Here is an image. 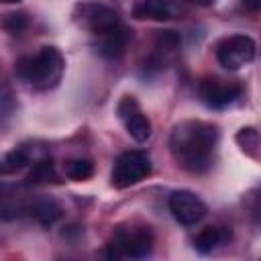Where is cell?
I'll list each match as a JSON object with an SVG mask.
<instances>
[{"mask_svg": "<svg viewBox=\"0 0 261 261\" xmlns=\"http://www.w3.org/2000/svg\"><path fill=\"white\" fill-rule=\"evenodd\" d=\"M65 59L57 47H41L37 55L22 57L14 71L20 80L29 82L37 90H51L61 82Z\"/></svg>", "mask_w": 261, "mask_h": 261, "instance_id": "7a4b0ae2", "label": "cell"}, {"mask_svg": "<svg viewBox=\"0 0 261 261\" xmlns=\"http://www.w3.org/2000/svg\"><path fill=\"white\" fill-rule=\"evenodd\" d=\"M218 145V126L204 120H181L169 135V151L177 165L192 173L212 167Z\"/></svg>", "mask_w": 261, "mask_h": 261, "instance_id": "6da1fadb", "label": "cell"}, {"mask_svg": "<svg viewBox=\"0 0 261 261\" xmlns=\"http://www.w3.org/2000/svg\"><path fill=\"white\" fill-rule=\"evenodd\" d=\"M153 245L155 237L149 226H118L108 241L104 255L108 259H143L151 255Z\"/></svg>", "mask_w": 261, "mask_h": 261, "instance_id": "3957f363", "label": "cell"}, {"mask_svg": "<svg viewBox=\"0 0 261 261\" xmlns=\"http://www.w3.org/2000/svg\"><path fill=\"white\" fill-rule=\"evenodd\" d=\"M237 143H239V147H241L247 155H251V157H259L261 139H259L257 128H253V126L241 128V130L237 133Z\"/></svg>", "mask_w": 261, "mask_h": 261, "instance_id": "2e32d148", "label": "cell"}, {"mask_svg": "<svg viewBox=\"0 0 261 261\" xmlns=\"http://www.w3.org/2000/svg\"><path fill=\"white\" fill-rule=\"evenodd\" d=\"M0 2H4V4H14V2H20V0H0Z\"/></svg>", "mask_w": 261, "mask_h": 261, "instance_id": "44dd1931", "label": "cell"}, {"mask_svg": "<svg viewBox=\"0 0 261 261\" xmlns=\"http://www.w3.org/2000/svg\"><path fill=\"white\" fill-rule=\"evenodd\" d=\"M133 16L139 20H169L173 6L169 0H141L133 8Z\"/></svg>", "mask_w": 261, "mask_h": 261, "instance_id": "4fadbf2b", "label": "cell"}, {"mask_svg": "<svg viewBox=\"0 0 261 261\" xmlns=\"http://www.w3.org/2000/svg\"><path fill=\"white\" fill-rule=\"evenodd\" d=\"M230 239H232V230L228 226H206L194 237V249L202 255H208L218 247L230 243Z\"/></svg>", "mask_w": 261, "mask_h": 261, "instance_id": "8fae6325", "label": "cell"}, {"mask_svg": "<svg viewBox=\"0 0 261 261\" xmlns=\"http://www.w3.org/2000/svg\"><path fill=\"white\" fill-rule=\"evenodd\" d=\"M53 181H57V171H55V163L51 159L37 161L31 167V171L27 173L29 186H45V184H53Z\"/></svg>", "mask_w": 261, "mask_h": 261, "instance_id": "5bb4252c", "label": "cell"}, {"mask_svg": "<svg viewBox=\"0 0 261 261\" xmlns=\"http://www.w3.org/2000/svg\"><path fill=\"white\" fill-rule=\"evenodd\" d=\"M133 39V31L126 27V24H120L118 29L110 31V33H104V35H96V41H94V49L106 57V59H118L128 41Z\"/></svg>", "mask_w": 261, "mask_h": 261, "instance_id": "30bf717a", "label": "cell"}, {"mask_svg": "<svg viewBox=\"0 0 261 261\" xmlns=\"http://www.w3.org/2000/svg\"><path fill=\"white\" fill-rule=\"evenodd\" d=\"M73 20L80 27H84L86 31L94 33V37L110 33V31L118 29L120 24H124L118 10H114L112 6L104 4V2H96V0H84V2L75 4Z\"/></svg>", "mask_w": 261, "mask_h": 261, "instance_id": "277c9868", "label": "cell"}, {"mask_svg": "<svg viewBox=\"0 0 261 261\" xmlns=\"http://www.w3.org/2000/svg\"><path fill=\"white\" fill-rule=\"evenodd\" d=\"M63 173L73 181H84L94 175V165L90 159H67L63 163Z\"/></svg>", "mask_w": 261, "mask_h": 261, "instance_id": "9a60e30c", "label": "cell"}, {"mask_svg": "<svg viewBox=\"0 0 261 261\" xmlns=\"http://www.w3.org/2000/svg\"><path fill=\"white\" fill-rule=\"evenodd\" d=\"M31 216H35V220L43 226H53L61 216H63V208L57 200L53 198H37L31 204H27L24 208Z\"/></svg>", "mask_w": 261, "mask_h": 261, "instance_id": "7c38bea8", "label": "cell"}, {"mask_svg": "<svg viewBox=\"0 0 261 261\" xmlns=\"http://www.w3.org/2000/svg\"><path fill=\"white\" fill-rule=\"evenodd\" d=\"M257 45L249 35H230L216 45V59L224 69L237 71L255 59Z\"/></svg>", "mask_w": 261, "mask_h": 261, "instance_id": "8992f818", "label": "cell"}, {"mask_svg": "<svg viewBox=\"0 0 261 261\" xmlns=\"http://www.w3.org/2000/svg\"><path fill=\"white\" fill-rule=\"evenodd\" d=\"M169 212L181 226H194L206 216L208 208L194 192L177 190L169 196Z\"/></svg>", "mask_w": 261, "mask_h": 261, "instance_id": "9c48e42d", "label": "cell"}, {"mask_svg": "<svg viewBox=\"0 0 261 261\" xmlns=\"http://www.w3.org/2000/svg\"><path fill=\"white\" fill-rule=\"evenodd\" d=\"M188 2H192V4H196V6H212L216 0H188Z\"/></svg>", "mask_w": 261, "mask_h": 261, "instance_id": "ffe728a7", "label": "cell"}, {"mask_svg": "<svg viewBox=\"0 0 261 261\" xmlns=\"http://www.w3.org/2000/svg\"><path fill=\"white\" fill-rule=\"evenodd\" d=\"M243 6L249 10V12H257L261 8V0H241Z\"/></svg>", "mask_w": 261, "mask_h": 261, "instance_id": "d6986e66", "label": "cell"}, {"mask_svg": "<svg viewBox=\"0 0 261 261\" xmlns=\"http://www.w3.org/2000/svg\"><path fill=\"white\" fill-rule=\"evenodd\" d=\"M29 165V155L22 149H14L8 151L2 159H0V173H16L22 167Z\"/></svg>", "mask_w": 261, "mask_h": 261, "instance_id": "e0dca14e", "label": "cell"}, {"mask_svg": "<svg viewBox=\"0 0 261 261\" xmlns=\"http://www.w3.org/2000/svg\"><path fill=\"white\" fill-rule=\"evenodd\" d=\"M243 94V86L237 80H222V77H204L198 84V98L214 110L226 108L239 100Z\"/></svg>", "mask_w": 261, "mask_h": 261, "instance_id": "52a82bcc", "label": "cell"}, {"mask_svg": "<svg viewBox=\"0 0 261 261\" xmlns=\"http://www.w3.org/2000/svg\"><path fill=\"white\" fill-rule=\"evenodd\" d=\"M116 114H118L120 122L124 124L126 133L137 143H145L151 137V120L145 116V112L141 110V104L135 96H122L116 104Z\"/></svg>", "mask_w": 261, "mask_h": 261, "instance_id": "ba28073f", "label": "cell"}, {"mask_svg": "<svg viewBox=\"0 0 261 261\" xmlns=\"http://www.w3.org/2000/svg\"><path fill=\"white\" fill-rule=\"evenodd\" d=\"M151 173V159L145 151H124L112 167L110 184L114 188H128Z\"/></svg>", "mask_w": 261, "mask_h": 261, "instance_id": "5b68a950", "label": "cell"}, {"mask_svg": "<svg viewBox=\"0 0 261 261\" xmlns=\"http://www.w3.org/2000/svg\"><path fill=\"white\" fill-rule=\"evenodd\" d=\"M2 27L10 35H18L29 27V16L24 12H10V14H6L2 18Z\"/></svg>", "mask_w": 261, "mask_h": 261, "instance_id": "ac0fdd59", "label": "cell"}]
</instances>
